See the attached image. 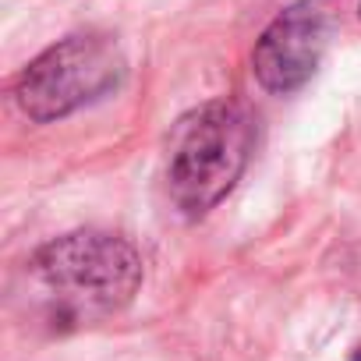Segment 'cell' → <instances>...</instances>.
Instances as JSON below:
<instances>
[{
	"label": "cell",
	"mask_w": 361,
	"mask_h": 361,
	"mask_svg": "<svg viewBox=\"0 0 361 361\" xmlns=\"http://www.w3.org/2000/svg\"><path fill=\"white\" fill-rule=\"evenodd\" d=\"M255 131L248 114L231 103H206L177 124L170 142V195L173 202L199 216L213 209L241 177Z\"/></svg>",
	"instance_id": "6da1fadb"
},
{
	"label": "cell",
	"mask_w": 361,
	"mask_h": 361,
	"mask_svg": "<svg viewBox=\"0 0 361 361\" xmlns=\"http://www.w3.org/2000/svg\"><path fill=\"white\" fill-rule=\"evenodd\" d=\"M32 269L50 294H57L78 312L121 308L142 283L138 252L124 238L99 231H82L50 241L36 252Z\"/></svg>",
	"instance_id": "7a4b0ae2"
},
{
	"label": "cell",
	"mask_w": 361,
	"mask_h": 361,
	"mask_svg": "<svg viewBox=\"0 0 361 361\" xmlns=\"http://www.w3.org/2000/svg\"><path fill=\"white\" fill-rule=\"evenodd\" d=\"M117 78H121V57L106 39L71 36L50 47L22 71L15 96L32 121H57L78 110L82 103H92L106 89H114Z\"/></svg>",
	"instance_id": "3957f363"
},
{
	"label": "cell",
	"mask_w": 361,
	"mask_h": 361,
	"mask_svg": "<svg viewBox=\"0 0 361 361\" xmlns=\"http://www.w3.org/2000/svg\"><path fill=\"white\" fill-rule=\"evenodd\" d=\"M333 4L329 0H298L280 11L252 50V71L269 92L301 89L322 61L329 43Z\"/></svg>",
	"instance_id": "277c9868"
},
{
	"label": "cell",
	"mask_w": 361,
	"mask_h": 361,
	"mask_svg": "<svg viewBox=\"0 0 361 361\" xmlns=\"http://www.w3.org/2000/svg\"><path fill=\"white\" fill-rule=\"evenodd\" d=\"M350 361H361V347H357V350H354V357H350Z\"/></svg>",
	"instance_id": "5b68a950"
}]
</instances>
